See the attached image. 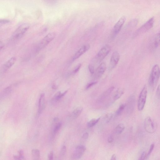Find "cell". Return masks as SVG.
<instances>
[{
    "label": "cell",
    "instance_id": "1",
    "mask_svg": "<svg viewBox=\"0 0 160 160\" xmlns=\"http://www.w3.org/2000/svg\"><path fill=\"white\" fill-rule=\"evenodd\" d=\"M160 77V69L158 65H154L150 73L148 83L150 86L154 88L157 85Z\"/></svg>",
    "mask_w": 160,
    "mask_h": 160
},
{
    "label": "cell",
    "instance_id": "2",
    "mask_svg": "<svg viewBox=\"0 0 160 160\" xmlns=\"http://www.w3.org/2000/svg\"><path fill=\"white\" fill-rule=\"evenodd\" d=\"M29 25L24 23L19 26L12 34L11 39L12 41L17 40L21 38L29 28Z\"/></svg>",
    "mask_w": 160,
    "mask_h": 160
},
{
    "label": "cell",
    "instance_id": "3",
    "mask_svg": "<svg viewBox=\"0 0 160 160\" xmlns=\"http://www.w3.org/2000/svg\"><path fill=\"white\" fill-rule=\"evenodd\" d=\"M143 126L146 131L149 133L154 132L157 128V124L150 117H148L144 120Z\"/></svg>",
    "mask_w": 160,
    "mask_h": 160
},
{
    "label": "cell",
    "instance_id": "4",
    "mask_svg": "<svg viewBox=\"0 0 160 160\" xmlns=\"http://www.w3.org/2000/svg\"><path fill=\"white\" fill-rule=\"evenodd\" d=\"M154 22V17L150 18L137 30L134 34V36L143 34L148 31L153 27Z\"/></svg>",
    "mask_w": 160,
    "mask_h": 160
},
{
    "label": "cell",
    "instance_id": "5",
    "mask_svg": "<svg viewBox=\"0 0 160 160\" xmlns=\"http://www.w3.org/2000/svg\"><path fill=\"white\" fill-rule=\"evenodd\" d=\"M147 88L145 85L141 91L138 101V110L142 111L145 104L147 96Z\"/></svg>",
    "mask_w": 160,
    "mask_h": 160
},
{
    "label": "cell",
    "instance_id": "6",
    "mask_svg": "<svg viewBox=\"0 0 160 160\" xmlns=\"http://www.w3.org/2000/svg\"><path fill=\"white\" fill-rule=\"evenodd\" d=\"M111 50L110 47L108 44L103 46L100 50L95 57V60L97 62L102 61L108 55Z\"/></svg>",
    "mask_w": 160,
    "mask_h": 160
},
{
    "label": "cell",
    "instance_id": "7",
    "mask_svg": "<svg viewBox=\"0 0 160 160\" xmlns=\"http://www.w3.org/2000/svg\"><path fill=\"white\" fill-rule=\"evenodd\" d=\"M55 37V34L54 32H50L47 34L38 45L37 49V52H38L44 48L54 39Z\"/></svg>",
    "mask_w": 160,
    "mask_h": 160
},
{
    "label": "cell",
    "instance_id": "8",
    "mask_svg": "<svg viewBox=\"0 0 160 160\" xmlns=\"http://www.w3.org/2000/svg\"><path fill=\"white\" fill-rule=\"evenodd\" d=\"M126 20L125 16L121 17L114 26L112 29L111 38H113L117 35L121 30Z\"/></svg>",
    "mask_w": 160,
    "mask_h": 160
},
{
    "label": "cell",
    "instance_id": "9",
    "mask_svg": "<svg viewBox=\"0 0 160 160\" xmlns=\"http://www.w3.org/2000/svg\"><path fill=\"white\" fill-rule=\"evenodd\" d=\"M120 58L119 52L114 51L112 54L110 61L109 68L110 69H113L117 65Z\"/></svg>",
    "mask_w": 160,
    "mask_h": 160
},
{
    "label": "cell",
    "instance_id": "10",
    "mask_svg": "<svg viewBox=\"0 0 160 160\" xmlns=\"http://www.w3.org/2000/svg\"><path fill=\"white\" fill-rule=\"evenodd\" d=\"M15 57H12L0 68V75L5 73L14 64L16 61Z\"/></svg>",
    "mask_w": 160,
    "mask_h": 160
},
{
    "label": "cell",
    "instance_id": "11",
    "mask_svg": "<svg viewBox=\"0 0 160 160\" xmlns=\"http://www.w3.org/2000/svg\"><path fill=\"white\" fill-rule=\"evenodd\" d=\"M135 102V97L133 95L130 96L128 98L125 105L126 107L127 112L128 114H131L133 111Z\"/></svg>",
    "mask_w": 160,
    "mask_h": 160
},
{
    "label": "cell",
    "instance_id": "12",
    "mask_svg": "<svg viewBox=\"0 0 160 160\" xmlns=\"http://www.w3.org/2000/svg\"><path fill=\"white\" fill-rule=\"evenodd\" d=\"M86 150L85 147L83 145L77 146L72 155V158L78 159L81 158L84 154Z\"/></svg>",
    "mask_w": 160,
    "mask_h": 160
},
{
    "label": "cell",
    "instance_id": "13",
    "mask_svg": "<svg viewBox=\"0 0 160 160\" xmlns=\"http://www.w3.org/2000/svg\"><path fill=\"white\" fill-rule=\"evenodd\" d=\"M107 68L106 63L102 62L97 68L95 72V76L96 78H99L102 77L105 72Z\"/></svg>",
    "mask_w": 160,
    "mask_h": 160
},
{
    "label": "cell",
    "instance_id": "14",
    "mask_svg": "<svg viewBox=\"0 0 160 160\" xmlns=\"http://www.w3.org/2000/svg\"><path fill=\"white\" fill-rule=\"evenodd\" d=\"M90 46L88 44L83 45L75 54L72 59L73 61L78 59L83 54L88 51L90 48Z\"/></svg>",
    "mask_w": 160,
    "mask_h": 160
},
{
    "label": "cell",
    "instance_id": "15",
    "mask_svg": "<svg viewBox=\"0 0 160 160\" xmlns=\"http://www.w3.org/2000/svg\"><path fill=\"white\" fill-rule=\"evenodd\" d=\"M114 87H111L104 91L99 97L98 101L99 103L103 102L110 95L114 89Z\"/></svg>",
    "mask_w": 160,
    "mask_h": 160
},
{
    "label": "cell",
    "instance_id": "16",
    "mask_svg": "<svg viewBox=\"0 0 160 160\" xmlns=\"http://www.w3.org/2000/svg\"><path fill=\"white\" fill-rule=\"evenodd\" d=\"M45 96L44 93L41 94L39 100L38 109V113L41 114L44 109L45 107Z\"/></svg>",
    "mask_w": 160,
    "mask_h": 160
},
{
    "label": "cell",
    "instance_id": "17",
    "mask_svg": "<svg viewBox=\"0 0 160 160\" xmlns=\"http://www.w3.org/2000/svg\"><path fill=\"white\" fill-rule=\"evenodd\" d=\"M12 91L11 86H8L0 92V99H3L8 96Z\"/></svg>",
    "mask_w": 160,
    "mask_h": 160
},
{
    "label": "cell",
    "instance_id": "18",
    "mask_svg": "<svg viewBox=\"0 0 160 160\" xmlns=\"http://www.w3.org/2000/svg\"><path fill=\"white\" fill-rule=\"evenodd\" d=\"M160 44V33H157L153 38L151 43V47L152 48H157Z\"/></svg>",
    "mask_w": 160,
    "mask_h": 160
},
{
    "label": "cell",
    "instance_id": "19",
    "mask_svg": "<svg viewBox=\"0 0 160 160\" xmlns=\"http://www.w3.org/2000/svg\"><path fill=\"white\" fill-rule=\"evenodd\" d=\"M83 110L82 107H78L75 108L72 112L71 115V118L72 119L77 118L81 114Z\"/></svg>",
    "mask_w": 160,
    "mask_h": 160
},
{
    "label": "cell",
    "instance_id": "20",
    "mask_svg": "<svg viewBox=\"0 0 160 160\" xmlns=\"http://www.w3.org/2000/svg\"><path fill=\"white\" fill-rule=\"evenodd\" d=\"M124 89L122 88H118L115 92L113 96L114 100L116 101L119 99L124 93Z\"/></svg>",
    "mask_w": 160,
    "mask_h": 160
},
{
    "label": "cell",
    "instance_id": "21",
    "mask_svg": "<svg viewBox=\"0 0 160 160\" xmlns=\"http://www.w3.org/2000/svg\"><path fill=\"white\" fill-rule=\"evenodd\" d=\"M125 128V126L124 124L122 123H119L115 128V132L117 134H120L123 132Z\"/></svg>",
    "mask_w": 160,
    "mask_h": 160
},
{
    "label": "cell",
    "instance_id": "22",
    "mask_svg": "<svg viewBox=\"0 0 160 160\" xmlns=\"http://www.w3.org/2000/svg\"><path fill=\"white\" fill-rule=\"evenodd\" d=\"M32 159L34 160H39L40 158V151L38 149H34L32 151Z\"/></svg>",
    "mask_w": 160,
    "mask_h": 160
},
{
    "label": "cell",
    "instance_id": "23",
    "mask_svg": "<svg viewBox=\"0 0 160 160\" xmlns=\"http://www.w3.org/2000/svg\"><path fill=\"white\" fill-rule=\"evenodd\" d=\"M100 118L99 117L97 119L93 118L91 120L87 123V127L90 128L95 125L99 121Z\"/></svg>",
    "mask_w": 160,
    "mask_h": 160
},
{
    "label": "cell",
    "instance_id": "24",
    "mask_svg": "<svg viewBox=\"0 0 160 160\" xmlns=\"http://www.w3.org/2000/svg\"><path fill=\"white\" fill-rule=\"evenodd\" d=\"M68 90H66L62 93H61L60 91L58 92L54 96V99L56 101L59 100L66 94Z\"/></svg>",
    "mask_w": 160,
    "mask_h": 160
},
{
    "label": "cell",
    "instance_id": "25",
    "mask_svg": "<svg viewBox=\"0 0 160 160\" xmlns=\"http://www.w3.org/2000/svg\"><path fill=\"white\" fill-rule=\"evenodd\" d=\"M18 155H14L13 158L16 160H24L23 152L22 150H20L18 151Z\"/></svg>",
    "mask_w": 160,
    "mask_h": 160
},
{
    "label": "cell",
    "instance_id": "26",
    "mask_svg": "<svg viewBox=\"0 0 160 160\" xmlns=\"http://www.w3.org/2000/svg\"><path fill=\"white\" fill-rule=\"evenodd\" d=\"M125 105L123 104L120 105L116 112V114L118 116L120 115L125 107Z\"/></svg>",
    "mask_w": 160,
    "mask_h": 160
},
{
    "label": "cell",
    "instance_id": "27",
    "mask_svg": "<svg viewBox=\"0 0 160 160\" xmlns=\"http://www.w3.org/2000/svg\"><path fill=\"white\" fill-rule=\"evenodd\" d=\"M113 117V114L112 113H108L106 114L104 118V122L106 123H108L112 119Z\"/></svg>",
    "mask_w": 160,
    "mask_h": 160
},
{
    "label": "cell",
    "instance_id": "28",
    "mask_svg": "<svg viewBox=\"0 0 160 160\" xmlns=\"http://www.w3.org/2000/svg\"><path fill=\"white\" fill-rule=\"evenodd\" d=\"M61 124L60 123L57 124L54 127L53 130V133L56 134L60 130L61 126Z\"/></svg>",
    "mask_w": 160,
    "mask_h": 160
},
{
    "label": "cell",
    "instance_id": "29",
    "mask_svg": "<svg viewBox=\"0 0 160 160\" xmlns=\"http://www.w3.org/2000/svg\"><path fill=\"white\" fill-rule=\"evenodd\" d=\"M154 147V144L152 143L151 144L148 152L147 154L146 159L148 158L151 154Z\"/></svg>",
    "mask_w": 160,
    "mask_h": 160
},
{
    "label": "cell",
    "instance_id": "30",
    "mask_svg": "<svg viewBox=\"0 0 160 160\" xmlns=\"http://www.w3.org/2000/svg\"><path fill=\"white\" fill-rule=\"evenodd\" d=\"M97 82L94 81L88 83L86 87V89L88 90L97 83Z\"/></svg>",
    "mask_w": 160,
    "mask_h": 160
},
{
    "label": "cell",
    "instance_id": "31",
    "mask_svg": "<svg viewBox=\"0 0 160 160\" xmlns=\"http://www.w3.org/2000/svg\"><path fill=\"white\" fill-rule=\"evenodd\" d=\"M82 66V64L81 63H79L74 68L73 70V73H77L80 69Z\"/></svg>",
    "mask_w": 160,
    "mask_h": 160
},
{
    "label": "cell",
    "instance_id": "32",
    "mask_svg": "<svg viewBox=\"0 0 160 160\" xmlns=\"http://www.w3.org/2000/svg\"><path fill=\"white\" fill-rule=\"evenodd\" d=\"M89 70L92 74H93L94 73V68L93 66L91 64H90L88 66Z\"/></svg>",
    "mask_w": 160,
    "mask_h": 160
},
{
    "label": "cell",
    "instance_id": "33",
    "mask_svg": "<svg viewBox=\"0 0 160 160\" xmlns=\"http://www.w3.org/2000/svg\"><path fill=\"white\" fill-rule=\"evenodd\" d=\"M66 147L65 146H63L61 149L60 153L62 156H63L66 153Z\"/></svg>",
    "mask_w": 160,
    "mask_h": 160
},
{
    "label": "cell",
    "instance_id": "34",
    "mask_svg": "<svg viewBox=\"0 0 160 160\" xmlns=\"http://www.w3.org/2000/svg\"><path fill=\"white\" fill-rule=\"evenodd\" d=\"M147 153L146 152H143L139 158V160H144L146 159Z\"/></svg>",
    "mask_w": 160,
    "mask_h": 160
},
{
    "label": "cell",
    "instance_id": "35",
    "mask_svg": "<svg viewBox=\"0 0 160 160\" xmlns=\"http://www.w3.org/2000/svg\"><path fill=\"white\" fill-rule=\"evenodd\" d=\"M9 22V21L8 20L0 19V26H2V25L8 23Z\"/></svg>",
    "mask_w": 160,
    "mask_h": 160
},
{
    "label": "cell",
    "instance_id": "36",
    "mask_svg": "<svg viewBox=\"0 0 160 160\" xmlns=\"http://www.w3.org/2000/svg\"><path fill=\"white\" fill-rule=\"evenodd\" d=\"M89 136V134L88 132H86L84 133L82 135V139L83 140H86L87 139Z\"/></svg>",
    "mask_w": 160,
    "mask_h": 160
},
{
    "label": "cell",
    "instance_id": "37",
    "mask_svg": "<svg viewBox=\"0 0 160 160\" xmlns=\"http://www.w3.org/2000/svg\"><path fill=\"white\" fill-rule=\"evenodd\" d=\"M156 95L158 98L159 99L160 98V85H159L158 87L156 90Z\"/></svg>",
    "mask_w": 160,
    "mask_h": 160
},
{
    "label": "cell",
    "instance_id": "38",
    "mask_svg": "<svg viewBox=\"0 0 160 160\" xmlns=\"http://www.w3.org/2000/svg\"><path fill=\"white\" fill-rule=\"evenodd\" d=\"M113 141V136L112 135H110L108 139V142L109 143H112Z\"/></svg>",
    "mask_w": 160,
    "mask_h": 160
},
{
    "label": "cell",
    "instance_id": "39",
    "mask_svg": "<svg viewBox=\"0 0 160 160\" xmlns=\"http://www.w3.org/2000/svg\"><path fill=\"white\" fill-rule=\"evenodd\" d=\"M53 152L52 151H51L48 155V159L50 160H52L53 158Z\"/></svg>",
    "mask_w": 160,
    "mask_h": 160
},
{
    "label": "cell",
    "instance_id": "40",
    "mask_svg": "<svg viewBox=\"0 0 160 160\" xmlns=\"http://www.w3.org/2000/svg\"><path fill=\"white\" fill-rule=\"evenodd\" d=\"M116 156L115 154H113L112 155L110 160H115L117 159Z\"/></svg>",
    "mask_w": 160,
    "mask_h": 160
},
{
    "label": "cell",
    "instance_id": "41",
    "mask_svg": "<svg viewBox=\"0 0 160 160\" xmlns=\"http://www.w3.org/2000/svg\"><path fill=\"white\" fill-rule=\"evenodd\" d=\"M4 46L3 43L1 41H0V51L3 48Z\"/></svg>",
    "mask_w": 160,
    "mask_h": 160
},
{
    "label": "cell",
    "instance_id": "42",
    "mask_svg": "<svg viewBox=\"0 0 160 160\" xmlns=\"http://www.w3.org/2000/svg\"><path fill=\"white\" fill-rule=\"evenodd\" d=\"M52 88L53 89H56L57 88V86L55 85H53L52 87Z\"/></svg>",
    "mask_w": 160,
    "mask_h": 160
}]
</instances>
